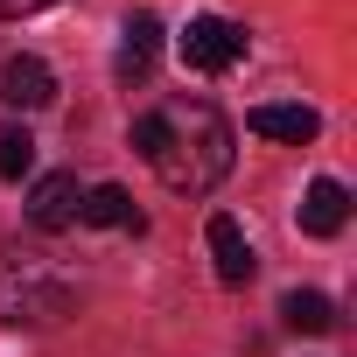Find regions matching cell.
Here are the masks:
<instances>
[{"label":"cell","instance_id":"cell-5","mask_svg":"<svg viewBox=\"0 0 357 357\" xmlns=\"http://www.w3.org/2000/svg\"><path fill=\"white\" fill-rule=\"evenodd\" d=\"M154 56H161V22H154V15H126L119 56H112L119 84H147V77H154Z\"/></svg>","mask_w":357,"mask_h":357},{"label":"cell","instance_id":"cell-12","mask_svg":"<svg viewBox=\"0 0 357 357\" xmlns=\"http://www.w3.org/2000/svg\"><path fill=\"white\" fill-rule=\"evenodd\" d=\"M36 168V133L22 119H0V183H22Z\"/></svg>","mask_w":357,"mask_h":357},{"label":"cell","instance_id":"cell-11","mask_svg":"<svg viewBox=\"0 0 357 357\" xmlns=\"http://www.w3.org/2000/svg\"><path fill=\"white\" fill-rule=\"evenodd\" d=\"M280 322H287L294 336H329V329H336V301L315 294V287H294V294L280 301Z\"/></svg>","mask_w":357,"mask_h":357},{"label":"cell","instance_id":"cell-3","mask_svg":"<svg viewBox=\"0 0 357 357\" xmlns=\"http://www.w3.org/2000/svg\"><path fill=\"white\" fill-rule=\"evenodd\" d=\"M183 63L204 70V77H225L231 63H245V29L225 22V15H190V29H183Z\"/></svg>","mask_w":357,"mask_h":357},{"label":"cell","instance_id":"cell-6","mask_svg":"<svg viewBox=\"0 0 357 357\" xmlns=\"http://www.w3.org/2000/svg\"><path fill=\"white\" fill-rule=\"evenodd\" d=\"M0 98H8L15 112H36V105H50V98H56V77H50V63H43V56H8V63H0Z\"/></svg>","mask_w":357,"mask_h":357},{"label":"cell","instance_id":"cell-8","mask_svg":"<svg viewBox=\"0 0 357 357\" xmlns=\"http://www.w3.org/2000/svg\"><path fill=\"white\" fill-rule=\"evenodd\" d=\"M245 126H252L259 140H287V147H308V140L322 133L315 105H252V112H245Z\"/></svg>","mask_w":357,"mask_h":357},{"label":"cell","instance_id":"cell-7","mask_svg":"<svg viewBox=\"0 0 357 357\" xmlns=\"http://www.w3.org/2000/svg\"><path fill=\"white\" fill-rule=\"evenodd\" d=\"M343 218H350V190L336 183V175H315L308 197H301V231H308V238H336Z\"/></svg>","mask_w":357,"mask_h":357},{"label":"cell","instance_id":"cell-13","mask_svg":"<svg viewBox=\"0 0 357 357\" xmlns=\"http://www.w3.org/2000/svg\"><path fill=\"white\" fill-rule=\"evenodd\" d=\"M43 8H63V0H0V22H22V15H43Z\"/></svg>","mask_w":357,"mask_h":357},{"label":"cell","instance_id":"cell-9","mask_svg":"<svg viewBox=\"0 0 357 357\" xmlns=\"http://www.w3.org/2000/svg\"><path fill=\"white\" fill-rule=\"evenodd\" d=\"M204 238H211V259H218V280L225 287H245L252 280V245H245V231H238V218H211L204 225Z\"/></svg>","mask_w":357,"mask_h":357},{"label":"cell","instance_id":"cell-10","mask_svg":"<svg viewBox=\"0 0 357 357\" xmlns=\"http://www.w3.org/2000/svg\"><path fill=\"white\" fill-rule=\"evenodd\" d=\"M77 225H98V231H140V211H133V197H126L119 183H98V190H84Z\"/></svg>","mask_w":357,"mask_h":357},{"label":"cell","instance_id":"cell-2","mask_svg":"<svg viewBox=\"0 0 357 357\" xmlns=\"http://www.w3.org/2000/svg\"><path fill=\"white\" fill-rule=\"evenodd\" d=\"M63 315H70V287L43 259L0 252V322H63Z\"/></svg>","mask_w":357,"mask_h":357},{"label":"cell","instance_id":"cell-4","mask_svg":"<svg viewBox=\"0 0 357 357\" xmlns=\"http://www.w3.org/2000/svg\"><path fill=\"white\" fill-rule=\"evenodd\" d=\"M77 204H84V190H77V175H36V190H29V225L36 231H70L77 225Z\"/></svg>","mask_w":357,"mask_h":357},{"label":"cell","instance_id":"cell-1","mask_svg":"<svg viewBox=\"0 0 357 357\" xmlns=\"http://www.w3.org/2000/svg\"><path fill=\"white\" fill-rule=\"evenodd\" d=\"M133 147L161 175V190L204 197V190H218L225 175H231L238 133H231V119L211 98H168V105H154V112L133 119Z\"/></svg>","mask_w":357,"mask_h":357}]
</instances>
